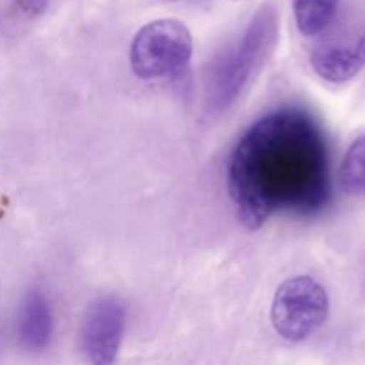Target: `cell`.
I'll return each instance as SVG.
<instances>
[{
    "instance_id": "ba28073f",
    "label": "cell",
    "mask_w": 365,
    "mask_h": 365,
    "mask_svg": "<svg viewBox=\"0 0 365 365\" xmlns=\"http://www.w3.org/2000/svg\"><path fill=\"white\" fill-rule=\"evenodd\" d=\"M341 0H294L296 27L303 36H317L331 24Z\"/></svg>"
},
{
    "instance_id": "8992f818",
    "label": "cell",
    "mask_w": 365,
    "mask_h": 365,
    "mask_svg": "<svg viewBox=\"0 0 365 365\" xmlns=\"http://www.w3.org/2000/svg\"><path fill=\"white\" fill-rule=\"evenodd\" d=\"M53 337V314L48 298L39 289H31L21 298L16 314V341L27 353H41Z\"/></svg>"
},
{
    "instance_id": "9c48e42d",
    "label": "cell",
    "mask_w": 365,
    "mask_h": 365,
    "mask_svg": "<svg viewBox=\"0 0 365 365\" xmlns=\"http://www.w3.org/2000/svg\"><path fill=\"white\" fill-rule=\"evenodd\" d=\"M342 191L351 196H365V135L349 145L339 170Z\"/></svg>"
},
{
    "instance_id": "6da1fadb",
    "label": "cell",
    "mask_w": 365,
    "mask_h": 365,
    "mask_svg": "<svg viewBox=\"0 0 365 365\" xmlns=\"http://www.w3.org/2000/svg\"><path fill=\"white\" fill-rule=\"evenodd\" d=\"M324 150L307 114L280 109L242 134L228 160V192L246 228L280 212H310L324 198Z\"/></svg>"
},
{
    "instance_id": "52a82bcc",
    "label": "cell",
    "mask_w": 365,
    "mask_h": 365,
    "mask_svg": "<svg viewBox=\"0 0 365 365\" xmlns=\"http://www.w3.org/2000/svg\"><path fill=\"white\" fill-rule=\"evenodd\" d=\"M310 64L323 81L331 84L351 81L365 66V36L348 45L321 46L310 57Z\"/></svg>"
},
{
    "instance_id": "7a4b0ae2",
    "label": "cell",
    "mask_w": 365,
    "mask_h": 365,
    "mask_svg": "<svg viewBox=\"0 0 365 365\" xmlns=\"http://www.w3.org/2000/svg\"><path fill=\"white\" fill-rule=\"evenodd\" d=\"M277 38V11L266 6L252 18L242 38L210 70L205 91L210 114L227 113L241 100L269 59Z\"/></svg>"
},
{
    "instance_id": "30bf717a",
    "label": "cell",
    "mask_w": 365,
    "mask_h": 365,
    "mask_svg": "<svg viewBox=\"0 0 365 365\" xmlns=\"http://www.w3.org/2000/svg\"><path fill=\"white\" fill-rule=\"evenodd\" d=\"M46 2L48 0H16V6L27 16H38L46 7Z\"/></svg>"
},
{
    "instance_id": "277c9868",
    "label": "cell",
    "mask_w": 365,
    "mask_h": 365,
    "mask_svg": "<svg viewBox=\"0 0 365 365\" xmlns=\"http://www.w3.org/2000/svg\"><path fill=\"white\" fill-rule=\"evenodd\" d=\"M330 299L312 277H294L277 289L271 305V323L280 337L302 342L312 337L327 321Z\"/></svg>"
},
{
    "instance_id": "5b68a950",
    "label": "cell",
    "mask_w": 365,
    "mask_h": 365,
    "mask_svg": "<svg viewBox=\"0 0 365 365\" xmlns=\"http://www.w3.org/2000/svg\"><path fill=\"white\" fill-rule=\"evenodd\" d=\"M127 324V309L114 296L95 299L86 309L81 348L89 365H116Z\"/></svg>"
},
{
    "instance_id": "3957f363",
    "label": "cell",
    "mask_w": 365,
    "mask_h": 365,
    "mask_svg": "<svg viewBox=\"0 0 365 365\" xmlns=\"http://www.w3.org/2000/svg\"><path fill=\"white\" fill-rule=\"evenodd\" d=\"M192 36L177 18H160L143 25L130 45L132 71L143 81L175 78L187 70Z\"/></svg>"
}]
</instances>
